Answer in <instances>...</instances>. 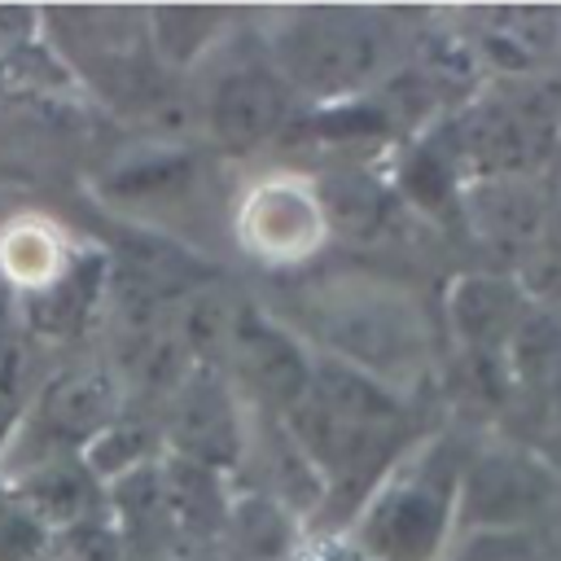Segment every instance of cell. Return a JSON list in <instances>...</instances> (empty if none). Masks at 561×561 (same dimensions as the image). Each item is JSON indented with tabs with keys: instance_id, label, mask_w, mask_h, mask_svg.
Instances as JSON below:
<instances>
[{
	"instance_id": "6da1fadb",
	"label": "cell",
	"mask_w": 561,
	"mask_h": 561,
	"mask_svg": "<svg viewBox=\"0 0 561 561\" xmlns=\"http://www.w3.org/2000/svg\"><path fill=\"white\" fill-rule=\"evenodd\" d=\"M114 403V381L101 368H75L48 381L44 394H35L0 438V456L13 465L9 478L18 482L31 469L70 460V451L92 447L110 430Z\"/></svg>"
},
{
	"instance_id": "7a4b0ae2",
	"label": "cell",
	"mask_w": 561,
	"mask_h": 561,
	"mask_svg": "<svg viewBox=\"0 0 561 561\" xmlns=\"http://www.w3.org/2000/svg\"><path fill=\"white\" fill-rule=\"evenodd\" d=\"M285 66L294 79L337 92L351 83H364L381 61V35L368 18L351 13H311L298 18V26L285 35Z\"/></svg>"
},
{
	"instance_id": "3957f363",
	"label": "cell",
	"mask_w": 561,
	"mask_h": 561,
	"mask_svg": "<svg viewBox=\"0 0 561 561\" xmlns=\"http://www.w3.org/2000/svg\"><path fill=\"white\" fill-rule=\"evenodd\" d=\"M447 517V482L430 469L399 478L368 513L364 535L381 561H425Z\"/></svg>"
},
{
	"instance_id": "277c9868",
	"label": "cell",
	"mask_w": 561,
	"mask_h": 561,
	"mask_svg": "<svg viewBox=\"0 0 561 561\" xmlns=\"http://www.w3.org/2000/svg\"><path fill=\"white\" fill-rule=\"evenodd\" d=\"M320 237V206L289 180L254 188L241 206V241L263 259H298Z\"/></svg>"
},
{
	"instance_id": "5b68a950",
	"label": "cell",
	"mask_w": 561,
	"mask_h": 561,
	"mask_svg": "<svg viewBox=\"0 0 561 561\" xmlns=\"http://www.w3.org/2000/svg\"><path fill=\"white\" fill-rule=\"evenodd\" d=\"M79 254L83 250H75L66 232L39 215H18L0 228V280L13 289V298H31L57 285L79 263Z\"/></svg>"
},
{
	"instance_id": "8992f818",
	"label": "cell",
	"mask_w": 561,
	"mask_h": 561,
	"mask_svg": "<svg viewBox=\"0 0 561 561\" xmlns=\"http://www.w3.org/2000/svg\"><path fill=\"white\" fill-rule=\"evenodd\" d=\"M276 118H280V88L267 70H232L215 83L210 127L219 145L250 149L276 127Z\"/></svg>"
},
{
	"instance_id": "52a82bcc",
	"label": "cell",
	"mask_w": 561,
	"mask_h": 561,
	"mask_svg": "<svg viewBox=\"0 0 561 561\" xmlns=\"http://www.w3.org/2000/svg\"><path fill=\"white\" fill-rule=\"evenodd\" d=\"M543 495H548L543 469L535 460H522V456H491L469 478V508L482 522L522 517V513L539 508Z\"/></svg>"
},
{
	"instance_id": "ba28073f",
	"label": "cell",
	"mask_w": 561,
	"mask_h": 561,
	"mask_svg": "<svg viewBox=\"0 0 561 561\" xmlns=\"http://www.w3.org/2000/svg\"><path fill=\"white\" fill-rule=\"evenodd\" d=\"M241 355H245V368L250 377L276 394V399H298L307 394L311 386V368L302 364V355L294 351V342L272 329V324H259V320H241Z\"/></svg>"
},
{
	"instance_id": "9c48e42d",
	"label": "cell",
	"mask_w": 561,
	"mask_h": 561,
	"mask_svg": "<svg viewBox=\"0 0 561 561\" xmlns=\"http://www.w3.org/2000/svg\"><path fill=\"white\" fill-rule=\"evenodd\" d=\"M57 530H48L13 495L0 500V561H57Z\"/></svg>"
},
{
	"instance_id": "30bf717a",
	"label": "cell",
	"mask_w": 561,
	"mask_h": 561,
	"mask_svg": "<svg viewBox=\"0 0 561 561\" xmlns=\"http://www.w3.org/2000/svg\"><path fill=\"white\" fill-rule=\"evenodd\" d=\"M18 311L0 302V438L22 412V337L13 329Z\"/></svg>"
},
{
	"instance_id": "8fae6325",
	"label": "cell",
	"mask_w": 561,
	"mask_h": 561,
	"mask_svg": "<svg viewBox=\"0 0 561 561\" xmlns=\"http://www.w3.org/2000/svg\"><path fill=\"white\" fill-rule=\"evenodd\" d=\"M193 408H197V416H184V425L197 434V447H202V451H210V438H228L232 421H228L224 403L215 399V390H197Z\"/></svg>"
}]
</instances>
